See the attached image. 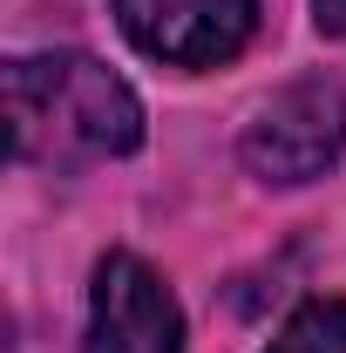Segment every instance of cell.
<instances>
[{"mask_svg":"<svg viewBox=\"0 0 346 353\" xmlns=\"http://www.w3.org/2000/svg\"><path fill=\"white\" fill-rule=\"evenodd\" d=\"M7 136L21 163H95L143 143V102L95 54L7 61Z\"/></svg>","mask_w":346,"mask_h":353,"instance_id":"1","label":"cell"},{"mask_svg":"<svg viewBox=\"0 0 346 353\" xmlns=\"http://www.w3.org/2000/svg\"><path fill=\"white\" fill-rule=\"evenodd\" d=\"M340 150H346V88L333 75H305V82L278 88L245 123V170L278 190L326 176L340 163Z\"/></svg>","mask_w":346,"mask_h":353,"instance_id":"2","label":"cell"},{"mask_svg":"<svg viewBox=\"0 0 346 353\" xmlns=\"http://www.w3.org/2000/svg\"><path fill=\"white\" fill-rule=\"evenodd\" d=\"M82 353H183V312L136 252H109L95 265Z\"/></svg>","mask_w":346,"mask_h":353,"instance_id":"3","label":"cell"},{"mask_svg":"<svg viewBox=\"0 0 346 353\" xmlns=\"http://www.w3.org/2000/svg\"><path fill=\"white\" fill-rule=\"evenodd\" d=\"M116 21L143 54L170 68H217L258 28V0H116Z\"/></svg>","mask_w":346,"mask_h":353,"instance_id":"4","label":"cell"},{"mask_svg":"<svg viewBox=\"0 0 346 353\" xmlns=\"http://www.w3.org/2000/svg\"><path fill=\"white\" fill-rule=\"evenodd\" d=\"M272 353H346V299H312V306H299L278 326Z\"/></svg>","mask_w":346,"mask_h":353,"instance_id":"5","label":"cell"},{"mask_svg":"<svg viewBox=\"0 0 346 353\" xmlns=\"http://www.w3.org/2000/svg\"><path fill=\"white\" fill-rule=\"evenodd\" d=\"M312 21L319 34H346V0H312Z\"/></svg>","mask_w":346,"mask_h":353,"instance_id":"6","label":"cell"}]
</instances>
